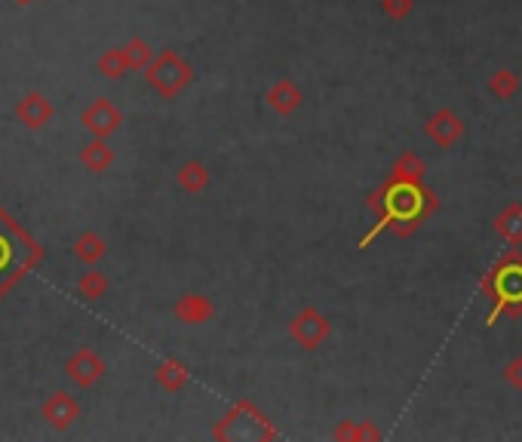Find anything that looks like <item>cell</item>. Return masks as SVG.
I'll use <instances>...</instances> for the list:
<instances>
[{"label": "cell", "instance_id": "cell-2", "mask_svg": "<svg viewBox=\"0 0 522 442\" xmlns=\"http://www.w3.org/2000/svg\"><path fill=\"white\" fill-rule=\"evenodd\" d=\"M424 132H427V138H431L437 147H455L461 142V136H464V120L458 117L455 111H448V108H439L437 114H431L427 117V123H424Z\"/></svg>", "mask_w": 522, "mask_h": 442}, {"label": "cell", "instance_id": "cell-4", "mask_svg": "<svg viewBox=\"0 0 522 442\" xmlns=\"http://www.w3.org/2000/svg\"><path fill=\"white\" fill-rule=\"evenodd\" d=\"M494 231H498L510 246H519L522 243V206L519 203L507 206V209L494 218Z\"/></svg>", "mask_w": 522, "mask_h": 442}, {"label": "cell", "instance_id": "cell-9", "mask_svg": "<svg viewBox=\"0 0 522 442\" xmlns=\"http://www.w3.org/2000/svg\"><path fill=\"white\" fill-rule=\"evenodd\" d=\"M504 378H507V384H510V387H517V391H522V357H513L510 363H507Z\"/></svg>", "mask_w": 522, "mask_h": 442}, {"label": "cell", "instance_id": "cell-7", "mask_svg": "<svg viewBox=\"0 0 522 442\" xmlns=\"http://www.w3.org/2000/svg\"><path fill=\"white\" fill-rule=\"evenodd\" d=\"M381 10H384L391 19H397V22H403V19L412 16L415 0H381Z\"/></svg>", "mask_w": 522, "mask_h": 442}, {"label": "cell", "instance_id": "cell-6", "mask_svg": "<svg viewBox=\"0 0 522 442\" xmlns=\"http://www.w3.org/2000/svg\"><path fill=\"white\" fill-rule=\"evenodd\" d=\"M517 90H519V74H513L507 68L492 71V77H488V92H492L494 99L507 102V99H513V92Z\"/></svg>", "mask_w": 522, "mask_h": 442}, {"label": "cell", "instance_id": "cell-5", "mask_svg": "<svg viewBox=\"0 0 522 442\" xmlns=\"http://www.w3.org/2000/svg\"><path fill=\"white\" fill-rule=\"evenodd\" d=\"M421 176H424V160L418 157V154L406 151L397 157V163H393V182L399 185H418Z\"/></svg>", "mask_w": 522, "mask_h": 442}, {"label": "cell", "instance_id": "cell-1", "mask_svg": "<svg viewBox=\"0 0 522 442\" xmlns=\"http://www.w3.org/2000/svg\"><path fill=\"white\" fill-rule=\"evenodd\" d=\"M329 320L317 311V307H304L301 313H296L289 323V338L296 341L304 351H317L326 338H329Z\"/></svg>", "mask_w": 522, "mask_h": 442}, {"label": "cell", "instance_id": "cell-8", "mask_svg": "<svg viewBox=\"0 0 522 442\" xmlns=\"http://www.w3.org/2000/svg\"><path fill=\"white\" fill-rule=\"evenodd\" d=\"M182 182L191 187V191H200V187H206V182H210V172H206V166L200 163H191L187 170L182 172Z\"/></svg>", "mask_w": 522, "mask_h": 442}, {"label": "cell", "instance_id": "cell-3", "mask_svg": "<svg viewBox=\"0 0 522 442\" xmlns=\"http://www.w3.org/2000/svg\"><path fill=\"white\" fill-rule=\"evenodd\" d=\"M301 90L296 83H292L289 77H280L277 83L267 90V108H271L273 114H283V117H289L292 111H298L301 105Z\"/></svg>", "mask_w": 522, "mask_h": 442}]
</instances>
